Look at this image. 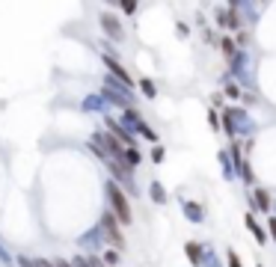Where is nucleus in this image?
Wrapping results in <instances>:
<instances>
[{
    "label": "nucleus",
    "mask_w": 276,
    "mask_h": 267,
    "mask_svg": "<svg viewBox=\"0 0 276 267\" xmlns=\"http://www.w3.org/2000/svg\"><path fill=\"white\" fill-rule=\"evenodd\" d=\"M247 226H250V232H253V238H255V241H258V244L264 246V244H267V235H264V228H261V226L255 223V217H253V214H247Z\"/></svg>",
    "instance_id": "0eeeda50"
},
{
    "label": "nucleus",
    "mask_w": 276,
    "mask_h": 267,
    "mask_svg": "<svg viewBox=\"0 0 276 267\" xmlns=\"http://www.w3.org/2000/svg\"><path fill=\"white\" fill-rule=\"evenodd\" d=\"M184 211H187V220H193V223H202V220H205L202 208L196 205V202H187V205H184Z\"/></svg>",
    "instance_id": "1a4fd4ad"
},
{
    "label": "nucleus",
    "mask_w": 276,
    "mask_h": 267,
    "mask_svg": "<svg viewBox=\"0 0 276 267\" xmlns=\"http://www.w3.org/2000/svg\"><path fill=\"white\" fill-rule=\"evenodd\" d=\"M104 65H107V68H110V71L116 74V78H119V81H122L125 86H128V89L134 86V81H131V74H128V68H122V65H119V60H113V57L107 54V57H104Z\"/></svg>",
    "instance_id": "7ed1b4c3"
},
{
    "label": "nucleus",
    "mask_w": 276,
    "mask_h": 267,
    "mask_svg": "<svg viewBox=\"0 0 276 267\" xmlns=\"http://www.w3.org/2000/svg\"><path fill=\"white\" fill-rule=\"evenodd\" d=\"M122 9H125L128 15H134V12H137V3H122Z\"/></svg>",
    "instance_id": "5701e85b"
},
{
    "label": "nucleus",
    "mask_w": 276,
    "mask_h": 267,
    "mask_svg": "<svg viewBox=\"0 0 276 267\" xmlns=\"http://www.w3.org/2000/svg\"><path fill=\"white\" fill-rule=\"evenodd\" d=\"M226 255H229V267H244V264H241V258H238V252H234V249H229Z\"/></svg>",
    "instance_id": "f3484780"
},
{
    "label": "nucleus",
    "mask_w": 276,
    "mask_h": 267,
    "mask_svg": "<svg viewBox=\"0 0 276 267\" xmlns=\"http://www.w3.org/2000/svg\"><path fill=\"white\" fill-rule=\"evenodd\" d=\"M74 267H89V261H86V258H81V255H77V258H74Z\"/></svg>",
    "instance_id": "b1692460"
},
{
    "label": "nucleus",
    "mask_w": 276,
    "mask_h": 267,
    "mask_svg": "<svg viewBox=\"0 0 276 267\" xmlns=\"http://www.w3.org/2000/svg\"><path fill=\"white\" fill-rule=\"evenodd\" d=\"M104 258H92V267H107V264H101Z\"/></svg>",
    "instance_id": "a878e982"
},
{
    "label": "nucleus",
    "mask_w": 276,
    "mask_h": 267,
    "mask_svg": "<svg viewBox=\"0 0 276 267\" xmlns=\"http://www.w3.org/2000/svg\"><path fill=\"white\" fill-rule=\"evenodd\" d=\"M238 166H241V175H244V181L250 184V181H253V169H250V164H247V161H241Z\"/></svg>",
    "instance_id": "dca6fc26"
},
{
    "label": "nucleus",
    "mask_w": 276,
    "mask_h": 267,
    "mask_svg": "<svg viewBox=\"0 0 276 267\" xmlns=\"http://www.w3.org/2000/svg\"><path fill=\"white\" fill-rule=\"evenodd\" d=\"M140 89H143V95H146L149 101H151V98H157V86H154L149 78H143V81H140Z\"/></svg>",
    "instance_id": "f8f14e48"
},
{
    "label": "nucleus",
    "mask_w": 276,
    "mask_h": 267,
    "mask_svg": "<svg viewBox=\"0 0 276 267\" xmlns=\"http://www.w3.org/2000/svg\"><path fill=\"white\" fill-rule=\"evenodd\" d=\"M101 226H104V232H107V241L113 244V249H122V246H125V238H122V232H119V226H116L113 214H104Z\"/></svg>",
    "instance_id": "f03ea898"
},
{
    "label": "nucleus",
    "mask_w": 276,
    "mask_h": 267,
    "mask_svg": "<svg viewBox=\"0 0 276 267\" xmlns=\"http://www.w3.org/2000/svg\"><path fill=\"white\" fill-rule=\"evenodd\" d=\"M208 122H211V128H214V131H220V119H217V113H208Z\"/></svg>",
    "instance_id": "412c9836"
},
{
    "label": "nucleus",
    "mask_w": 276,
    "mask_h": 267,
    "mask_svg": "<svg viewBox=\"0 0 276 267\" xmlns=\"http://www.w3.org/2000/svg\"><path fill=\"white\" fill-rule=\"evenodd\" d=\"M226 95H229V98H241L244 92H241L238 86H234V83H229V86H226Z\"/></svg>",
    "instance_id": "a211bd4d"
},
{
    "label": "nucleus",
    "mask_w": 276,
    "mask_h": 267,
    "mask_svg": "<svg viewBox=\"0 0 276 267\" xmlns=\"http://www.w3.org/2000/svg\"><path fill=\"white\" fill-rule=\"evenodd\" d=\"M104 261H107L110 267H116V264H119V249H107V252H104Z\"/></svg>",
    "instance_id": "2eb2a0df"
},
{
    "label": "nucleus",
    "mask_w": 276,
    "mask_h": 267,
    "mask_svg": "<svg viewBox=\"0 0 276 267\" xmlns=\"http://www.w3.org/2000/svg\"><path fill=\"white\" fill-rule=\"evenodd\" d=\"M92 140H95V143H101V145H107V151H110V155H116V158H122V155H125V148L119 145V140H116L113 134H101V131H98Z\"/></svg>",
    "instance_id": "20e7f679"
},
{
    "label": "nucleus",
    "mask_w": 276,
    "mask_h": 267,
    "mask_svg": "<svg viewBox=\"0 0 276 267\" xmlns=\"http://www.w3.org/2000/svg\"><path fill=\"white\" fill-rule=\"evenodd\" d=\"M122 161H125V166H128V169H134V166L140 164V151H137V148H125Z\"/></svg>",
    "instance_id": "9d476101"
},
{
    "label": "nucleus",
    "mask_w": 276,
    "mask_h": 267,
    "mask_svg": "<svg viewBox=\"0 0 276 267\" xmlns=\"http://www.w3.org/2000/svg\"><path fill=\"white\" fill-rule=\"evenodd\" d=\"M255 208H258V211H264V214L270 217V193H267L264 187H258V190H255Z\"/></svg>",
    "instance_id": "6e6552de"
},
{
    "label": "nucleus",
    "mask_w": 276,
    "mask_h": 267,
    "mask_svg": "<svg viewBox=\"0 0 276 267\" xmlns=\"http://www.w3.org/2000/svg\"><path fill=\"white\" fill-rule=\"evenodd\" d=\"M234 45H238V42H232L229 36H223V39H220V51H223L226 57H234Z\"/></svg>",
    "instance_id": "ddd939ff"
},
{
    "label": "nucleus",
    "mask_w": 276,
    "mask_h": 267,
    "mask_svg": "<svg viewBox=\"0 0 276 267\" xmlns=\"http://www.w3.org/2000/svg\"><path fill=\"white\" fill-rule=\"evenodd\" d=\"M101 30L110 33L113 39H122V24H119V18H116V15H101Z\"/></svg>",
    "instance_id": "39448f33"
},
{
    "label": "nucleus",
    "mask_w": 276,
    "mask_h": 267,
    "mask_svg": "<svg viewBox=\"0 0 276 267\" xmlns=\"http://www.w3.org/2000/svg\"><path fill=\"white\" fill-rule=\"evenodd\" d=\"M267 226H270V235H273V241H276V217H270V223H267Z\"/></svg>",
    "instance_id": "393cba45"
},
{
    "label": "nucleus",
    "mask_w": 276,
    "mask_h": 267,
    "mask_svg": "<svg viewBox=\"0 0 276 267\" xmlns=\"http://www.w3.org/2000/svg\"><path fill=\"white\" fill-rule=\"evenodd\" d=\"M18 267H39V264L30 261V258H24V255H18Z\"/></svg>",
    "instance_id": "aec40b11"
},
{
    "label": "nucleus",
    "mask_w": 276,
    "mask_h": 267,
    "mask_svg": "<svg viewBox=\"0 0 276 267\" xmlns=\"http://www.w3.org/2000/svg\"><path fill=\"white\" fill-rule=\"evenodd\" d=\"M238 45H241V48H247V45H250V33H244V30L238 33Z\"/></svg>",
    "instance_id": "6ab92c4d"
},
{
    "label": "nucleus",
    "mask_w": 276,
    "mask_h": 267,
    "mask_svg": "<svg viewBox=\"0 0 276 267\" xmlns=\"http://www.w3.org/2000/svg\"><path fill=\"white\" fill-rule=\"evenodd\" d=\"M184 252H187V258H190V264H193V267H199V264L205 261V258H202L205 252H202V246L196 244V241H190V244L184 246Z\"/></svg>",
    "instance_id": "423d86ee"
},
{
    "label": "nucleus",
    "mask_w": 276,
    "mask_h": 267,
    "mask_svg": "<svg viewBox=\"0 0 276 267\" xmlns=\"http://www.w3.org/2000/svg\"><path fill=\"white\" fill-rule=\"evenodd\" d=\"M137 131H140V134H143V137H146V140H149V143H157V134H154V131H151V128H149V125H146V122H143V125H140V128H137Z\"/></svg>",
    "instance_id": "4468645a"
},
{
    "label": "nucleus",
    "mask_w": 276,
    "mask_h": 267,
    "mask_svg": "<svg viewBox=\"0 0 276 267\" xmlns=\"http://www.w3.org/2000/svg\"><path fill=\"white\" fill-rule=\"evenodd\" d=\"M107 199H110V208H113V217L119 220V223H125V226H131V220H134V214H131V205H128V196H125V190L116 184V181H107Z\"/></svg>",
    "instance_id": "f257e3e1"
},
{
    "label": "nucleus",
    "mask_w": 276,
    "mask_h": 267,
    "mask_svg": "<svg viewBox=\"0 0 276 267\" xmlns=\"http://www.w3.org/2000/svg\"><path fill=\"white\" fill-rule=\"evenodd\" d=\"M60 267H74V264H68V261H60Z\"/></svg>",
    "instance_id": "bb28decb"
},
{
    "label": "nucleus",
    "mask_w": 276,
    "mask_h": 267,
    "mask_svg": "<svg viewBox=\"0 0 276 267\" xmlns=\"http://www.w3.org/2000/svg\"><path fill=\"white\" fill-rule=\"evenodd\" d=\"M36 264H39V267H60V264H51L48 258H36Z\"/></svg>",
    "instance_id": "4be33fe9"
},
{
    "label": "nucleus",
    "mask_w": 276,
    "mask_h": 267,
    "mask_svg": "<svg viewBox=\"0 0 276 267\" xmlns=\"http://www.w3.org/2000/svg\"><path fill=\"white\" fill-rule=\"evenodd\" d=\"M151 199H154L157 205H164V202H167V193H164L161 181H151Z\"/></svg>",
    "instance_id": "9b49d317"
}]
</instances>
